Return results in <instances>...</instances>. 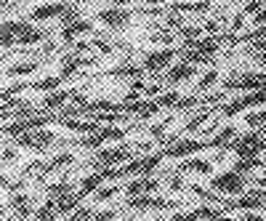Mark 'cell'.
<instances>
[{
  "label": "cell",
  "mask_w": 266,
  "mask_h": 221,
  "mask_svg": "<svg viewBox=\"0 0 266 221\" xmlns=\"http://www.w3.org/2000/svg\"><path fill=\"white\" fill-rule=\"evenodd\" d=\"M258 62H261V64H264V67H266V51H264V54H261V56H258Z\"/></svg>",
  "instance_id": "obj_46"
},
{
  "label": "cell",
  "mask_w": 266,
  "mask_h": 221,
  "mask_svg": "<svg viewBox=\"0 0 266 221\" xmlns=\"http://www.w3.org/2000/svg\"><path fill=\"white\" fill-rule=\"evenodd\" d=\"M11 205H14V216L16 219H27L30 216V197L27 194H14V197H11Z\"/></svg>",
  "instance_id": "obj_22"
},
{
  "label": "cell",
  "mask_w": 266,
  "mask_h": 221,
  "mask_svg": "<svg viewBox=\"0 0 266 221\" xmlns=\"http://www.w3.org/2000/svg\"><path fill=\"white\" fill-rule=\"evenodd\" d=\"M128 11H120L118 5L115 8H104V11H99V22H104L107 27H112V30H120V27H125L128 24Z\"/></svg>",
  "instance_id": "obj_13"
},
{
  "label": "cell",
  "mask_w": 266,
  "mask_h": 221,
  "mask_svg": "<svg viewBox=\"0 0 266 221\" xmlns=\"http://www.w3.org/2000/svg\"><path fill=\"white\" fill-rule=\"evenodd\" d=\"M157 187H160V181H157V179H152V176H139L136 181H131V184L125 187V192H128V197H133V194L154 192Z\"/></svg>",
  "instance_id": "obj_15"
},
{
  "label": "cell",
  "mask_w": 266,
  "mask_h": 221,
  "mask_svg": "<svg viewBox=\"0 0 266 221\" xmlns=\"http://www.w3.org/2000/svg\"><path fill=\"white\" fill-rule=\"evenodd\" d=\"M181 96L176 94V91H168V94L160 96V107H178Z\"/></svg>",
  "instance_id": "obj_32"
},
{
  "label": "cell",
  "mask_w": 266,
  "mask_h": 221,
  "mask_svg": "<svg viewBox=\"0 0 266 221\" xmlns=\"http://www.w3.org/2000/svg\"><path fill=\"white\" fill-rule=\"evenodd\" d=\"M258 184H261V187H266V176H264V179H261V181H258Z\"/></svg>",
  "instance_id": "obj_48"
},
{
  "label": "cell",
  "mask_w": 266,
  "mask_h": 221,
  "mask_svg": "<svg viewBox=\"0 0 266 221\" xmlns=\"http://www.w3.org/2000/svg\"><path fill=\"white\" fill-rule=\"evenodd\" d=\"M96 133H99L104 141H120V139H125V128H115V126H104Z\"/></svg>",
  "instance_id": "obj_23"
},
{
  "label": "cell",
  "mask_w": 266,
  "mask_h": 221,
  "mask_svg": "<svg viewBox=\"0 0 266 221\" xmlns=\"http://www.w3.org/2000/svg\"><path fill=\"white\" fill-rule=\"evenodd\" d=\"M245 123H248L250 128H261L266 123V112H250L248 118H245Z\"/></svg>",
  "instance_id": "obj_34"
},
{
  "label": "cell",
  "mask_w": 266,
  "mask_h": 221,
  "mask_svg": "<svg viewBox=\"0 0 266 221\" xmlns=\"http://www.w3.org/2000/svg\"><path fill=\"white\" fill-rule=\"evenodd\" d=\"M154 40H160V43H173V32H160V35H154Z\"/></svg>",
  "instance_id": "obj_42"
},
{
  "label": "cell",
  "mask_w": 266,
  "mask_h": 221,
  "mask_svg": "<svg viewBox=\"0 0 266 221\" xmlns=\"http://www.w3.org/2000/svg\"><path fill=\"white\" fill-rule=\"evenodd\" d=\"M207 115H210V112H203V115H197V118H192L189 123H186V128H184V131H186V133L197 131V128H200V123H203V120H207Z\"/></svg>",
  "instance_id": "obj_36"
},
{
  "label": "cell",
  "mask_w": 266,
  "mask_h": 221,
  "mask_svg": "<svg viewBox=\"0 0 266 221\" xmlns=\"http://www.w3.org/2000/svg\"><path fill=\"white\" fill-rule=\"evenodd\" d=\"M218 80V72L216 69H207V72L203 75V80H200V86H197V91H205V88H210L213 83Z\"/></svg>",
  "instance_id": "obj_33"
},
{
  "label": "cell",
  "mask_w": 266,
  "mask_h": 221,
  "mask_svg": "<svg viewBox=\"0 0 266 221\" xmlns=\"http://www.w3.org/2000/svg\"><path fill=\"white\" fill-rule=\"evenodd\" d=\"M218 51V43L213 37H200L197 43H192L189 48H184V59L194 64H205L213 59V54Z\"/></svg>",
  "instance_id": "obj_5"
},
{
  "label": "cell",
  "mask_w": 266,
  "mask_h": 221,
  "mask_svg": "<svg viewBox=\"0 0 266 221\" xmlns=\"http://www.w3.org/2000/svg\"><path fill=\"white\" fill-rule=\"evenodd\" d=\"M51 32L45 30H37L32 27L30 22H5L3 30H0V40H3V45L8 48L11 43H22V45H32V43H40L43 37H48Z\"/></svg>",
  "instance_id": "obj_1"
},
{
  "label": "cell",
  "mask_w": 266,
  "mask_h": 221,
  "mask_svg": "<svg viewBox=\"0 0 266 221\" xmlns=\"http://www.w3.org/2000/svg\"><path fill=\"white\" fill-rule=\"evenodd\" d=\"M8 3H11V0H3V5H8Z\"/></svg>",
  "instance_id": "obj_50"
},
{
  "label": "cell",
  "mask_w": 266,
  "mask_h": 221,
  "mask_svg": "<svg viewBox=\"0 0 266 221\" xmlns=\"http://www.w3.org/2000/svg\"><path fill=\"white\" fill-rule=\"evenodd\" d=\"M101 181H107L104 171L93 173V176H88V179H83V181H80V189H77V194H80V197H86V194H93V192L101 187Z\"/></svg>",
  "instance_id": "obj_18"
},
{
  "label": "cell",
  "mask_w": 266,
  "mask_h": 221,
  "mask_svg": "<svg viewBox=\"0 0 266 221\" xmlns=\"http://www.w3.org/2000/svg\"><path fill=\"white\" fill-rule=\"evenodd\" d=\"M69 219H72V221H83V219H93V211H90V208H75V211L69 213Z\"/></svg>",
  "instance_id": "obj_35"
},
{
  "label": "cell",
  "mask_w": 266,
  "mask_h": 221,
  "mask_svg": "<svg viewBox=\"0 0 266 221\" xmlns=\"http://www.w3.org/2000/svg\"><path fill=\"white\" fill-rule=\"evenodd\" d=\"M207 144H210V141H192V139H186V141H178V144H171L165 149V155H168V158H186V155H194L197 149H203Z\"/></svg>",
  "instance_id": "obj_12"
},
{
  "label": "cell",
  "mask_w": 266,
  "mask_h": 221,
  "mask_svg": "<svg viewBox=\"0 0 266 221\" xmlns=\"http://www.w3.org/2000/svg\"><path fill=\"white\" fill-rule=\"evenodd\" d=\"M157 109H160V101H149L147 99V101H141V107H139V112H136V115H139V120H149Z\"/></svg>",
  "instance_id": "obj_26"
},
{
  "label": "cell",
  "mask_w": 266,
  "mask_h": 221,
  "mask_svg": "<svg viewBox=\"0 0 266 221\" xmlns=\"http://www.w3.org/2000/svg\"><path fill=\"white\" fill-rule=\"evenodd\" d=\"M69 192H75L72 189V184H69L67 179H61V181H56V184H51L48 187V197H61V194H69Z\"/></svg>",
  "instance_id": "obj_24"
},
{
  "label": "cell",
  "mask_w": 266,
  "mask_h": 221,
  "mask_svg": "<svg viewBox=\"0 0 266 221\" xmlns=\"http://www.w3.org/2000/svg\"><path fill=\"white\" fill-rule=\"evenodd\" d=\"M226 91H256V88H266V75L264 72H245V75H232L224 83Z\"/></svg>",
  "instance_id": "obj_6"
},
{
  "label": "cell",
  "mask_w": 266,
  "mask_h": 221,
  "mask_svg": "<svg viewBox=\"0 0 266 221\" xmlns=\"http://www.w3.org/2000/svg\"><path fill=\"white\" fill-rule=\"evenodd\" d=\"M173 56H176V51H173V48L154 51V54H147V56H144V64H141V67L149 69V72H160L163 67H168V64H171Z\"/></svg>",
  "instance_id": "obj_10"
},
{
  "label": "cell",
  "mask_w": 266,
  "mask_h": 221,
  "mask_svg": "<svg viewBox=\"0 0 266 221\" xmlns=\"http://www.w3.org/2000/svg\"><path fill=\"white\" fill-rule=\"evenodd\" d=\"M178 171H197V173H213V162L210 160H200V158H189L186 162H181Z\"/></svg>",
  "instance_id": "obj_19"
},
{
  "label": "cell",
  "mask_w": 266,
  "mask_h": 221,
  "mask_svg": "<svg viewBox=\"0 0 266 221\" xmlns=\"http://www.w3.org/2000/svg\"><path fill=\"white\" fill-rule=\"evenodd\" d=\"M264 22H266V8H261V11L256 14V24H264Z\"/></svg>",
  "instance_id": "obj_43"
},
{
  "label": "cell",
  "mask_w": 266,
  "mask_h": 221,
  "mask_svg": "<svg viewBox=\"0 0 266 221\" xmlns=\"http://www.w3.org/2000/svg\"><path fill=\"white\" fill-rule=\"evenodd\" d=\"M120 213L118 211H99V213H93V219H99V221H107V219H118Z\"/></svg>",
  "instance_id": "obj_38"
},
{
  "label": "cell",
  "mask_w": 266,
  "mask_h": 221,
  "mask_svg": "<svg viewBox=\"0 0 266 221\" xmlns=\"http://www.w3.org/2000/svg\"><path fill=\"white\" fill-rule=\"evenodd\" d=\"M250 51H253V54H256V51H258V54H264V51H266V37H253Z\"/></svg>",
  "instance_id": "obj_37"
},
{
  "label": "cell",
  "mask_w": 266,
  "mask_h": 221,
  "mask_svg": "<svg viewBox=\"0 0 266 221\" xmlns=\"http://www.w3.org/2000/svg\"><path fill=\"white\" fill-rule=\"evenodd\" d=\"M229 139H237V131H235V128H224L218 136H213L210 144H213V147H226V144H229Z\"/></svg>",
  "instance_id": "obj_30"
},
{
  "label": "cell",
  "mask_w": 266,
  "mask_h": 221,
  "mask_svg": "<svg viewBox=\"0 0 266 221\" xmlns=\"http://www.w3.org/2000/svg\"><path fill=\"white\" fill-rule=\"evenodd\" d=\"M168 187H171L173 192H181V189H184V179H181V176H173V179H171V184H168Z\"/></svg>",
  "instance_id": "obj_39"
},
{
  "label": "cell",
  "mask_w": 266,
  "mask_h": 221,
  "mask_svg": "<svg viewBox=\"0 0 266 221\" xmlns=\"http://www.w3.org/2000/svg\"><path fill=\"white\" fill-rule=\"evenodd\" d=\"M128 3H133V0H115V5H128Z\"/></svg>",
  "instance_id": "obj_45"
},
{
  "label": "cell",
  "mask_w": 266,
  "mask_h": 221,
  "mask_svg": "<svg viewBox=\"0 0 266 221\" xmlns=\"http://www.w3.org/2000/svg\"><path fill=\"white\" fill-rule=\"evenodd\" d=\"M149 3H152V5H163L165 0H149Z\"/></svg>",
  "instance_id": "obj_47"
},
{
  "label": "cell",
  "mask_w": 266,
  "mask_h": 221,
  "mask_svg": "<svg viewBox=\"0 0 266 221\" xmlns=\"http://www.w3.org/2000/svg\"><path fill=\"white\" fill-rule=\"evenodd\" d=\"M200 35H203V30L200 27H181V37H184V48H189L192 43L200 40Z\"/></svg>",
  "instance_id": "obj_27"
},
{
  "label": "cell",
  "mask_w": 266,
  "mask_h": 221,
  "mask_svg": "<svg viewBox=\"0 0 266 221\" xmlns=\"http://www.w3.org/2000/svg\"><path fill=\"white\" fill-rule=\"evenodd\" d=\"M194 72H197V64L184 59L181 64H173V67L168 69L165 83H168V86H178V83H184L186 77H194Z\"/></svg>",
  "instance_id": "obj_9"
},
{
  "label": "cell",
  "mask_w": 266,
  "mask_h": 221,
  "mask_svg": "<svg viewBox=\"0 0 266 221\" xmlns=\"http://www.w3.org/2000/svg\"><path fill=\"white\" fill-rule=\"evenodd\" d=\"M245 184H248V179H245V173L239 171H226V173H218L216 179H213V192H224V194H242L245 192Z\"/></svg>",
  "instance_id": "obj_4"
},
{
  "label": "cell",
  "mask_w": 266,
  "mask_h": 221,
  "mask_svg": "<svg viewBox=\"0 0 266 221\" xmlns=\"http://www.w3.org/2000/svg\"><path fill=\"white\" fill-rule=\"evenodd\" d=\"M205 30H207V32H218V22H207Z\"/></svg>",
  "instance_id": "obj_44"
},
{
  "label": "cell",
  "mask_w": 266,
  "mask_h": 221,
  "mask_svg": "<svg viewBox=\"0 0 266 221\" xmlns=\"http://www.w3.org/2000/svg\"><path fill=\"white\" fill-rule=\"evenodd\" d=\"M67 0H61V3H45V5H37L35 11L30 14L32 22H48V19L59 16V14H67Z\"/></svg>",
  "instance_id": "obj_11"
},
{
  "label": "cell",
  "mask_w": 266,
  "mask_h": 221,
  "mask_svg": "<svg viewBox=\"0 0 266 221\" xmlns=\"http://www.w3.org/2000/svg\"><path fill=\"white\" fill-rule=\"evenodd\" d=\"M3 160H5V165H8V162H14L16 160V149H3Z\"/></svg>",
  "instance_id": "obj_41"
},
{
  "label": "cell",
  "mask_w": 266,
  "mask_h": 221,
  "mask_svg": "<svg viewBox=\"0 0 266 221\" xmlns=\"http://www.w3.org/2000/svg\"><path fill=\"white\" fill-rule=\"evenodd\" d=\"M35 69H37V62H27V64L8 67V69H5V75H8V77H14V75H30V72H35Z\"/></svg>",
  "instance_id": "obj_28"
},
{
  "label": "cell",
  "mask_w": 266,
  "mask_h": 221,
  "mask_svg": "<svg viewBox=\"0 0 266 221\" xmlns=\"http://www.w3.org/2000/svg\"><path fill=\"white\" fill-rule=\"evenodd\" d=\"M216 216H221V213L213 211V208H197L192 213H178L176 219H216Z\"/></svg>",
  "instance_id": "obj_25"
},
{
  "label": "cell",
  "mask_w": 266,
  "mask_h": 221,
  "mask_svg": "<svg viewBox=\"0 0 266 221\" xmlns=\"http://www.w3.org/2000/svg\"><path fill=\"white\" fill-rule=\"evenodd\" d=\"M253 104H256V107L266 104V88H256V91H250V94H245L242 99L226 104V107H224V115H226V118H232L235 112H239V109H245V107H253Z\"/></svg>",
  "instance_id": "obj_8"
},
{
  "label": "cell",
  "mask_w": 266,
  "mask_h": 221,
  "mask_svg": "<svg viewBox=\"0 0 266 221\" xmlns=\"http://www.w3.org/2000/svg\"><path fill=\"white\" fill-rule=\"evenodd\" d=\"M93 45L101 51V54H112V45H109V43H104V40H99V37L93 40Z\"/></svg>",
  "instance_id": "obj_40"
},
{
  "label": "cell",
  "mask_w": 266,
  "mask_h": 221,
  "mask_svg": "<svg viewBox=\"0 0 266 221\" xmlns=\"http://www.w3.org/2000/svg\"><path fill=\"white\" fill-rule=\"evenodd\" d=\"M224 149H232V152H235L237 158H245V155H258L261 149H266V141H264V136L258 133L256 128H250L248 133L237 136L235 144H226Z\"/></svg>",
  "instance_id": "obj_2"
},
{
  "label": "cell",
  "mask_w": 266,
  "mask_h": 221,
  "mask_svg": "<svg viewBox=\"0 0 266 221\" xmlns=\"http://www.w3.org/2000/svg\"><path fill=\"white\" fill-rule=\"evenodd\" d=\"M133 158V149L128 147H118V149H101L90 158V165L93 168H109L112 162H122V160H131Z\"/></svg>",
  "instance_id": "obj_7"
},
{
  "label": "cell",
  "mask_w": 266,
  "mask_h": 221,
  "mask_svg": "<svg viewBox=\"0 0 266 221\" xmlns=\"http://www.w3.org/2000/svg\"><path fill=\"white\" fill-rule=\"evenodd\" d=\"M72 160H75V158H72V155H69V152H61V155H56V158H54V160L48 162V165L43 168V173H40V176H37V181H40V184H43V179L48 176L51 171H56V168H64V165H69V162H72Z\"/></svg>",
  "instance_id": "obj_20"
},
{
  "label": "cell",
  "mask_w": 266,
  "mask_h": 221,
  "mask_svg": "<svg viewBox=\"0 0 266 221\" xmlns=\"http://www.w3.org/2000/svg\"><path fill=\"white\" fill-rule=\"evenodd\" d=\"M118 192H120V187H99V189L93 192V197H96V203H104V200L115 197Z\"/></svg>",
  "instance_id": "obj_31"
},
{
  "label": "cell",
  "mask_w": 266,
  "mask_h": 221,
  "mask_svg": "<svg viewBox=\"0 0 266 221\" xmlns=\"http://www.w3.org/2000/svg\"><path fill=\"white\" fill-rule=\"evenodd\" d=\"M258 165H261V158H258V155H245V158H237L235 171H239V173H250V171H256Z\"/></svg>",
  "instance_id": "obj_21"
},
{
  "label": "cell",
  "mask_w": 266,
  "mask_h": 221,
  "mask_svg": "<svg viewBox=\"0 0 266 221\" xmlns=\"http://www.w3.org/2000/svg\"><path fill=\"white\" fill-rule=\"evenodd\" d=\"M261 165H264V168H266V155H264V158H261Z\"/></svg>",
  "instance_id": "obj_49"
},
{
  "label": "cell",
  "mask_w": 266,
  "mask_h": 221,
  "mask_svg": "<svg viewBox=\"0 0 266 221\" xmlns=\"http://www.w3.org/2000/svg\"><path fill=\"white\" fill-rule=\"evenodd\" d=\"M86 32H93L90 22H86V19H77V22H72V24H64L61 37H64V43H69V40H75L77 35H86Z\"/></svg>",
  "instance_id": "obj_17"
},
{
  "label": "cell",
  "mask_w": 266,
  "mask_h": 221,
  "mask_svg": "<svg viewBox=\"0 0 266 221\" xmlns=\"http://www.w3.org/2000/svg\"><path fill=\"white\" fill-rule=\"evenodd\" d=\"M54 141H56V136L51 131H43V128H32V131H24L16 136V147L32 149V152H45Z\"/></svg>",
  "instance_id": "obj_3"
},
{
  "label": "cell",
  "mask_w": 266,
  "mask_h": 221,
  "mask_svg": "<svg viewBox=\"0 0 266 221\" xmlns=\"http://www.w3.org/2000/svg\"><path fill=\"white\" fill-rule=\"evenodd\" d=\"M266 200V192H248V194H239L235 200V208H242V211H258Z\"/></svg>",
  "instance_id": "obj_16"
},
{
  "label": "cell",
  "mask_w": 266,
  "mask_h": 221,
  "mask_svg": "<svg viewBox=\"0 0 266 221\" xmlns=\"http://www.w3.org/2000/svg\"><path fill=\"white\" fill-rule=\"evenodd\" d=\"M72 94L75 91H48V96H45V101H43L45 112H54V109L67 107V101L72 99Z\"/></svg>",
  "instance_id": "obj_14"
},
{
  "label": "cell",
  "mask_w": 266,
  "mask_h": 221,
  "mask_svg": "<svg viewBox=\"0 0 266 221\" xmlns=\"http://www.w3.org/2000/svg\"><path fill=\"white\" fill-rule=\"evenodd\" d=\"M59 83H64V77H45V80H37V83H32V88L35 91H56V86Z\"/></svg>",
  "instance_id": "obj_29"
}]
</instances>
